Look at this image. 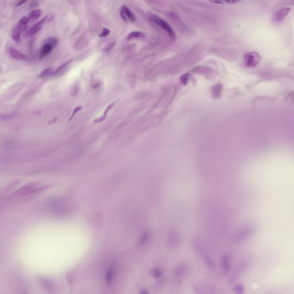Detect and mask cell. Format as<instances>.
<instances>
[{
    "instance_id": "1",
    "label": "cell",
    "mask_w": 294,
    "mask_h": 294,
    "mask_svg": "<svg viewBox=\"0 0 294 294\" xmlns=\"http://www.w3.org/2000/svg\"><path fill=\"white\" fill-rule=\"evenodd\" d=\"M57 44L58 40L56 37H50L47 39L40 50V56L44 58L51 53Z\"/></svg>"
},
{
    "instance_id": "2",
    "label": "cell",
    "mask_w": 294,
    "mask_h": 294,
    "mask_svg": "<svg viewBox=\"0 0 294 294\" xmlns=\"http://www.w3.org/2000/svg\"><path fill=\"white\" fill-rule=\"evenodd\" d=\"M261 57L260 55L256 52H250L245 54L244 62L248 67H254L259 65L261 62Z\"/></svg>"
},
{
    "instance_id": "3",
    "label": "cell",
    "mask_w": 294,
    "mask_h": 294,
    "mask_svg": "<svg viewBox=\"0 0 294 294\" xmlns=\"http://www.w3.org/2000/svg\"><path fill=\"white\" fill-rule=\"evenodd\" d=\"M151 20L153 21V23L157 24L162 29L165 30V31L168 34L169 36L172 39H175L176 37L174 31V30L172 29V28L170 26V25L165 22V20H162L161 18L156 16H151Z\"/></svg>"
},
{
    "instance_id": "4",
    "label": "cell",
    "mask_w": 294,
    "mask_h": 294,
    "mask_svg": "<svg viewBox=\"0 0 294 294\" xmlns=\"http://www.w3.org/2000/svg\"><path fill=\"white\" fill-rule=\"evenodd\" d=\"M120 15L122 19L125 22L130 21L131 23H133L135 21V16L126 5H123L121 7L120 10Z\"/></svg>"
},
{
    "instance_id": "5",
    "label": "cell",
    "mask_w": 294,
    "mask_h": 294,
    "mask_svg": "<svg viewBox=\"0 0 294 294\" xmlns=\"http://www.w3.org/2000/svg\"><path fill=\"white\" fill-rule=\"evenodd\" d=\"M290 11V9L288 8H283L279 9L275 13L273 16V21L274 23L281 24L284 19L288 15V13Z\"/></svg>"
},
{
    "instance_id": "6",
    "label": "cell",
    "mask_w": 294,
    "mask_h": 294,
    "mask_svg": "<svg viewBox=\"0 0 294 294\" xmlns=\"http://www.w3.org/2000/svg\"><path fill=\"white\" fill-rule=\"evenodd\" d=\"M47 20V17H44L42 18L40 21L37 22V23L34 24L29 30V31L27 32V37H31L36 35L37 32H39L40 30L42 29V26L46 22Z\"/></svg>"
},
{
    "instance_id": "7",
    "label": "cell",
    "mask_w": 294,
    "mask_h": 294,
    "mask_svg": "<svg viewBox=\"0 0 294 294\" xmlns=\"http://www.w3.org/2000/svg\"><path fill=\"white\" fill-rule=\"evenodd\" d=\"M9 53L12 56L13 58L17 59V60H25L27 59V56L24 55L23 53H20L18 51L17 49L13 47H10L8 50Z\"/></svg>"
},
{
    "instance_id": "8",
    "label": "cell",
    "mask_w": 294,
    "mask_h": 294,
    "mask_svg": "<svg viewBox=\"0 0 294 294\" xmlns=\"http://www.w3.org/2000/svg\"><path fill=\"white\" fill-rule=\"evenodd\" d=\"M22 30H20V28L18 27V25L15 26L12 30L11 35H12V39L16 42H21V34Z\"/></svg>"
},
{
    "instance_id": "9",
    "label": "cell",
    "mask_w": 294,
    "mask_h": 294,
    "mask_svg": "<svg viewBox=\"0 0 294 294\" xmlns=\"http://www.w3.org/2000/svg\"><path fill=\"white\" fill-rule=\"evenodd\" d=\"M145 34L140 31H133L130 33L127 36L126 39L128 40H130L132 39H142L145 37Z\"/></svg>"
},
{
    "instance_id": "10",
    "label": "cell",
    "mask_w": 294,
    "mask_h": 294,
    "mask_svg": "<svg viewBox=\"0 0 294 294\" xmlns=\"http://www.w3.org/2000/svg\"><path fill=\"white\" fill-rule=\"evenodd\" d=\"M30 18L27 17H23L18 21V25L22 31H25L27 28V26L29 23Z\"/></svg>"
},
{
    "instance_id": "11",
    "label": "cell",
    "mask_w": 294,
    "mask_h": 294,
    "mask_svg": "<svg viewBox=\"0 0 294 294\" xmlns=\"http://www.w3.org/2000/svg\"><path fill=\"white\" fill-rule=\"evenodd\" d=\"M42 12L39 9H36L30 12L29 14V18L30 20H35L40 18L41 16Z\"/></svg>"
},
{
    "instance_id": "12",
    "label": "cell",
    "mask_w": 294,
    "mask_h": 294,
    "mask_svg": "<svg viewBox=\"0 0 294 294\" xmlns=\"http://www.w3.org/2000/svg\"><path fill=\"white\" fill-rule=\"evenodd\" d=\"M113 105H114V104H111V105H109V106H108V107L106 108V110H105V112H104V116H103L102 117H101L100 118H98L97 120H95L94 121V122H95V123H100V122H102V121H104V120L106 118V114H107V112H109V110H110V109L112 108L113 106Z\"/></svg>"
},
{
    "instance_id": "13",
    "label": "cell",
    "mask_w": 294,
    "mask_h": 294,
    "mask_svg": "<svg viewBox=\"0 0 294 294\" xmlns=\"http://www.w3.org/2000/svg\"><path fill=\"white\" fill-rule=\"evenodd\" d=\"M71 61H72L71 60H70L67 61V62H66V63H64L63 65H62V66H61L60 67H59V68H58V69L56 70V71H55V72H53V74H58V73H59V72H62V71L64 70V69L66 68V67H67L68 65H70V63Z\"/></svg>"
},
{
    "instance_id": "14",
    "label": "cell",
    "mask_w": 294,
    "mask_h": 294,
    "mask_svg": "<svg viewBox=\"0 0 294 294\" xmlns=\"http://www.w3.org/2000/svg\"><path fill=\"white\" fill-rule=\"evenodd\" d=\"M113 270H112V268H110L109 269V270L107 271V275H106V280H107V282L108 284H110L111 283L112 279H113Z\"/></svg>"
},
{
    "instance_id": "15",
    "label": "cell",
    "mask_w": 294,
    "mask_h": 294,
    "mask_svg": "<svg viewBox=\"0 0 294 294\" xmlns=\"http://www.w3.org/2000/svg\"><path fill=\"white\" fill-rule=\"evenodd\" d=\"M52 72V69H47L46 70L43 71L40 75V77L41 78H46L50 75V74Z\"/></svg>"
},
{
    "instance_id": "16",
    "label": "cell",
    "mask_w": 294,
    "mask_h": 294,
    "mask_svg": "<svg viewBox=\"0 0 294 294\" xmlns=\"http://www.w3.org/2000/svg\"><path fill=\"white\" fill-rule=\"evenodd\" d=\"M110 34V30L107 28H104L102 32L99 35L100 37H105Z\"/></svg>"
},
{
    "instance_id": "17",
    "label": "cell",
    "mask_w": 294,
    "mask_h": 294,
    "mask_svg": "<svg viewBox=\"0 0 294 294\" xmlns=\"http://www.w3.org/2000/svg\"><path fill=\"white\" fill-rule=\"evenodd\" d=\"M223 2H226L229 4H235L240 2L241 0H221Z\"/></svg>"
},
{
    "instance_id": "18",
    "label": "cell",
    "mask_w": 294,
    "mask_h": 294,
    "mask_svg": "<svg viewBox=\"0 0 294 294\" xmlns=\"http://www.w3.org/2000/svg\"><path fill=\"white\" fill-rule=\"evenodd\" d=\"M114 44H115V43H112L110 44H109V45H107L106 46V48H105V51H109L112 50V48H113V47L114 46Z\"/></svg>"
},
{
    "instance_id": "19",
    "label": "cell",
    "mask_w": 294,
    "mask_h": 294,
    "mask_svg": "<svg viewBox=\"0 0 294 294\" xmlns=\"http://www.w3.org/2000/svg\"><path fill=\"white\" fill-rule=\"evenodd\" d=\"M81 107H78L77 108H75V110H74V112H73V113H72V115L71 116L69 120V121H70L71 120L74 116V115L77 113V112L79 111V110H81Z\"/></svg>"
},
{
    "instance_id": "20",
    "label": "cell",
    "mask_w": 294,
    "mask_h": 294,
    "mask_svg": "<svg viewBox=\"0 0 294 294\" xmlns=\"http://www.w3.org/2000/svg\"><path fill=\"white\" fill-rule=\"evenodd\" d=\"M287 99L289 100V101L294 102V93H293L292 94L289 93V94H288V97H287Z\"/></svg>"
},
{
    "instance_id": "21",
    "label": "cell",
    "mask_w": 294,
    "mask_h": 294,
    "mask_svg": "<svg viewBox=\"0 0 294 294\" xmlns=\"http://www.w3.org/2000/svg\"><path fill=\"white\" fill-rule=\"evenodd\" d=\"M28 0H18V3L16 4V6L18 7V6H20L21 5H23L24 4H25Z\"/></svg>"
},
{
    "instance_id": "22",
    "label": "cell",
    "mask_w": 294,
    "mask_h": 294,
    "mask_svg": "<svg viewBox=\"0 0 294 294\" xmlns=\"http://www.w3.org/2000/svg\"><path fill=\"white\" fill-rule=\"evenodd\" d=\"M210 2L215 4H222L224 2L221 0H210Z\"/></svg>"
}]
</instances>
